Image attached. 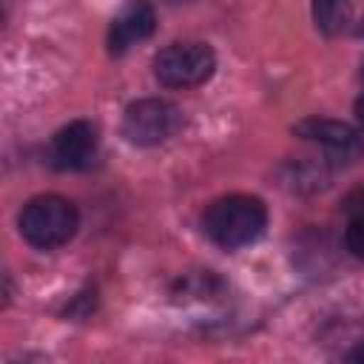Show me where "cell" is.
<instances>
[{"label":"cell","instance_id":"obj_1","mask_svg":"<svg viewBox=\"0 0 364 364\" xmlns=\"http://www.w3.org/2000/svg\"><path fill=\"white\" fill-rule=\"evenodd\" d=\"M264 228H267V208L259 196L250 193L219 196L202 213V233L225 250L253 245L264 233Z\"/></svg>","mask_w":364,"mask_h":364},{"label":"cell","instance_id":"obj_2","mask_svg":"<svg viewBox=\"0 0 364 364\" xmlns=\"http://www.w3.org/2000/svg\"><path fill=\"white\" fill-rule=\"evenodd\" d=\"M80 228V213L74 202L57 193H43L26 202L20 210V233L31 247L54 250L65 245Z\"/></svg>","mask_w":364,"mask_h":364},{"label":"cell","instance_id":"obj_3","mask_svg":"<svg viewBox=\"0 0 364 364\" xmlns=\"http://www.w3.org/2000/svg\"><path fill=\"white\" fill-rule=\"evenodd\" d=\"M216 71V51L208 43H171L154 57V77L165 88H196Z\"/></svg>","mask_w":364,"mask_h":364},{"label":"cell","instance_id":"obj_4","mask_svg":"<svg viewBox=\"0 0 364 364\" xmlns=\"http://www.w3.org/2000/svg\"><path fill=\"white\" fill-rule=\"evenodd\" d=\"M179 122H182V114L173 102L159 100V97H142L125 108L122 136L136 148H154L171 139Z\"/></svg>","mask_w":364,"mask_h":364},{"label":"cell","instance_id":"obj_5","mask_svg":"<svg viewBox=\"0 0 364 364\" xmlns=\"http://www.w3.org/2000/svg\"><path fill=\"white\" fill-rule=\"evenodd\" d=\"M97 128L88 119H74L54 134L48 159L57 171H85L97 156Z\"/></svg>","mask_w":364,"mask_h":364},{"label":"cell","instance_id":"obj_6","mask_svg":"<svg viewBox=\"0 0 364 364\" xmlns=\"http://www.w3.org/2000/svg\"><path fill=\"white\" fill-rule=\"evenodd\" d=\"M156 28V14L151 0H128L119 14L111 20L108 28V51L111 54H125L134 43H142L154 34Z\"/></svg>","mask_w":364,"mask_h":364},{"label":"cell","instance_id":"obj_7","mask_svg":"<svg viewBox=\"0 0 364 364\" xmlns=\"http://www.w3.org/2000/svg\"><path fill=\"white\" fill-rule=\"evenodd\" d=\"M293 134L307 139V142H318L330 151H341V154H361L364 151V131L338 122V119H324V117H304L293 125Z\"/></svg>","mask_w":364,"mask_h":364},{"label":"cell","instance_id":"obj_8","mask_svg":"<svg viewBox=\"0 0 364 364\" xmlns=\"http://www.w3.org/2000/svg\"><path fill=\"white\" fill-rule=\"evenodd\" d=\"M350 20V0H313V23L321 34H338Z\"/></svg>","mask_w":364,"mask_h":364},{"label":"cell","instance_id":"obj_9","mask_svg":"<svg viewBox=\"0 0 364 364\" xmlns=\"http://www.w3.org/2000/svg\"><path fill=\"white\" fill-rule=\"evenodd\" d=\"M344 245H347V250H350L355 259L364 262V216H361V219H350L347 233H344Z\"/></svg>","mask_w":364,"mask_h":364},{"label":"cell","instance_id":"obj_10","mask_svg":"<svg viewBox=\"0 0 364 364\" xmlns=\"http://www.w3.org/2000/svg\"><path fill=\"white\" fill-rule=\"evenodd\" d=\"M341 210H344L350 219H361V216H364V185L353 188V191L341 199Z\"/></svg>","mask_w":364,"mask_h":364},{"label":"cell","instance_id":"obj_11","mask_svg":"<svg viewBox=\"0 0 364 364\" xmlns=\"http://www.w3.org/2000/svg\"><path fill=\"white\" fill-rule=\"evenodd\" d=\"M347 361H358V364H364V341L347 353Z\"/></svg>","mask_w":364,"mask_h":364},{"label":"cell","instance_id":"obj_12","mask_svg":"<svg viewBox=\"0 0 364 364\" xmlns=\"http://www.w3.org/2000/svg\"><path fill=\"white\" fill-rule=\"evenodd\" d=\"M355 117H358V119L364 122V94H361V97L355 100Z\"/></svg>","mask_w":364,"mask_h":364},{"label":"cell","instance_id":"obj_13","mask_svg":"<svg viewBox=\"0 0 364 364\" xmlns=\"http://www.w3.org/2000/svg\"><path fill=\"white\" fill-rule=\"evenodd\" d=\"M358 34H364V20H361V26H358Z\"/></svg>","mask_w":364,"mask_h":364},{"label":"cell","instance_id":"obj_14","mask_svg":"<svg viewBox=\"0 0 364 364\" xmlns=\"http://www.w3.org/2000/svg\"><path fill=\"white\" fill-rule=\"evenodd\" d=\"M361 82H364V63H361Z\"/></svg>","mask_w":364,"mask_h":364}]
</instances>
